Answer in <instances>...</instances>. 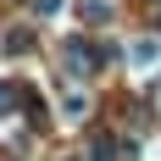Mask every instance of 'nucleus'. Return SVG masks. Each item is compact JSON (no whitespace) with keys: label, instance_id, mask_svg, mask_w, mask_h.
I'll list each match as a JSON object with an SVG mask.
<instances>
[{"label":"nucleus","instance_id":"nucleus-1","mask_svg":"<svg viewBox=\"0 0 161 161\" xmlns=\"http://www.w3.org/2000/svg\"><path fill=\"white\" fill-rule=\"evenodd\" d=\"M6 50H11V56H28V50H33V33L28 28H11V33H6Z\"/></svg>","mask_w":161,"mask_h":161},{"label":"nucleus","instance_id":"nucleus-2","mask_svg":"<svg viewBox=\"0 0 161 161\" xmlns=\"http://www.w3.org/2000/svg\"><path fill=\"white\" fill-rule=\"evenodd\" d=\"M17 100H22V89H11V83H0V111H11Z\"/></svg>","mask_w":161,"mask_h":161},{"label":"nucleus","instance_id":"nucleus-3","mask_svg":"<svg viewBox=\"0 0 161 161\" xmlns=\"http://www.w3.org/2000/svg\"><path fill=\"white\" fill-rule=\"evenodd\" d=\"M111 150H117V145L106 139V133H100V139H95V161H111Z\"/></svg>","mask_w":161,"mask_h":161}]
</instances>
